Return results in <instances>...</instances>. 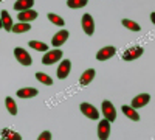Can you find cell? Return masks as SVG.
I'll return each instance as SVG.
<instances>
[{
	"label": "cell",
	"instance_id": "1",
	"mask_svg": "<svg viewBox=\"0 0 155 140\" xmlns=\"http://www.w3.org/2000/svg\"><path fill=\"white\" fill-rule=\"evenodd\" d=\"M62 50H59V48H56V50H50V52H47L45 55H44V58H42V62L45 66H50V64H54V62H58V61H61L62 59Z\"/></svg>",
	"mask_w": 155,
	"mask_h": 140
},
{
	"label": "cell",
	"instance_id": "2",
	"mask_svg": "<svg viewBox=\"0 0 155 140\" xmlns=\"http://www.w3.org/2000/svg\"><path fill=\"white\" fill-rule=\"evenodd\" d=\"M14 56H16V59L20 62V64H22V66H25V67L31 66V62H33V59H31L30 53H28L25 48H20V47H17V48L14 50Z\"/></svg>",
	"mask_w": 155,
	"mask_h": 140
},
{
	"label": "cell",
	"instance_id": "3",
	"mask_svg": "<svg viewBox=\"0 0 155 140\" xmlns=\"http://www.w3.org/2000/svg\"><path fill=\"white\" fill-rule=\"evenodd\" d=\"M81 25H82V30L87 36H92L95 33V22H93V17L90 14H84L82 19H81Z\"/></svg>",
	"mask_w": 155,
	"mask_h": 140
},
{
	"label": "cell",
	"instance_id": "4",
	"mask_svg": "<svg viewBox=\"0 0 155 140\" xmlns=\"http://www.w3.org/2000/svg\"><path fill=\"white\" fill-rule=\"evenodd\" d=\"M102 114H104V117H106L109 121H115V120H116L115 106L110 103L109 100H104V101H102Z\"/></svg>",
	"mask_w": 155,
	"mask_h": 140
},
{
	"label": "cell",
	"instance_id": "5",
	"mask_svg": "<svg viewBox=\"0 0 155 140\" xmlns=\"http://www.w3.org/2000/svg\"><path fill=\"white\" fill-rule=\"evenodd\" d=\"M143 53H144L143 47H130L123 53V59L124 61H134V59H138Z\"/></svg>",
	"mask_w": 155,
	"mask_h": 140
},
{
	"label": "cell",
	"instance_id": "6",
	"mask_svg": "<svg viewBox=\"0 0 155 140\" xmlns=\"http://www.w3.org/2000/svg\"><path fill=\"white\" fill-rule=\"evenodd\" d=\"M81 112L85 117H88L90 120H98L99 118V112L95 106H92L90 103H81Z\"/></svg>",
	"mask_w": 155,
	"mask_h": 140
},
{
	"label": "cell",
	"instance_id": "7",
	"mask_svg": "<svg viewBox=\"0 0 155 140\" xmlns=\"http://www.w3.org/2000/svg\"><path fill=\"white\" fill-rule=\"evenodd\" d=\"M68 36H70V33H68L67 30H61V31H58V33L53 36V39H51V45L56 47V48H59L61 45H64V44L67 42Z\"/></svg>",
	"mask_w": 155,
	"mask_h": 140
},
{
	"label": "cell",
	"instance_id": "8",
	"mask_svg": "<svg viewBox=\"0 0 155 140\" xmlns=\"http://www.w3.org/2000/svg\"><path fill=\"white\" fill-rule=\"evenodd\" d=\"M70 70H71V62L70 59H64L59 67H58V78L59 80H65L67 76L70 75Z\"/></svg>",
	"mask_w": 155,
	"mask_h": 140
},
{
	"label": "cell",
	"instance_id": "9",
	"mask_svg": "<svg viewBox=\"0 0 155 140\" xmlns=\"http://www.w3.org/2000/svg\"><path fill=\"white\" fill-rule=\"evenodd\" d=\"M109 135H110V121L107 118L101 120L98 125V137L101 140H106V138H109Z\"/></svg>",
	"mask_w": 155,
	"mask_h": 140
},
{
	"label": "cell",
	"instance_id": "10",
	"mask_svg": "<svg viewBox=\"0 0 155 140\" xmlns=\"http://www.w3.org/2000/svg\"><path fill=\"white\" fill-rule=\"evenodd\" d=\"M115 53H116V48L112 47V45H109V47L101 48L99 52L96 53V59H98V61H107V59H110Z\"/></svg>",
	"mask_w": 155,
	"mask_h": 140
},
{
	"label": "cell",
	"instance_id": "11",
	"mask_svg": "<svg viewBox=\"0 0 155 140\" xmlns=\"http://www.w3.org/2000/svg\"><path fill=\"white\" fill-rule=\"evenodd\" d=\"M37 11L36 9H33V8H30V9H25V11H19V20L20 22H31V20H34V19H37Z\"/></svg>",
	"mask_w": 155,
	"mask_h": 140
},
{
	"label": "cell",
	"instance_id": "12",
	"mask_svg": "<svg viewBox=\"0 0 155 140\" xmlns=\"http://www.w3.org/2000/svg\"><path fill=\"white\" fill-rule=\"evenodd\" d=\"M150 101V95L149 94H140L138 97H135L134 100H132V108H143V106H146L147 103Z\"/></svg>",
	"mask_w": 155,
	"mask_h": 140
},
{
	"label": "cell",
	"instance_id": "13",
	"mask_svg": "<svg viewBox=\"0 0 155 140\" xmlns=\"http://www.w3.org/2000/svg\"><path fill=\"white\" fill-rule=\"evenodd\" d=\"M95 75H96L95 69H87V70L81 75V78H79V84H81V86H87V84H90V83L93 81Z\"/></svg>",
	"mask_w": 155,
	"mask_h": 140
},
{
	"label": "cell",
	"instance_id": "14",
	"mask_svg": "<svg viewBox=\"0 0 155 140\" xmlns=\"http://www.w3.org/2000/svg\"><path fill=\"white\" fill-rule=\"evenodd\" d=\"M37 94H39V90L34 87H23V89L17 90L19 98H33V97H37Z\"/></svg>",
	"mask_w": 155,
	"mask_h": 140
},
{
	"label": "cell",
	"instance_id": "15",
	"mask_svg": "<svg viewBox=\"0 0 155 140\" xmlns=\"http://www.w3.org/2000/svg\"><path fill=\"white\" fill-rule=\"evenodd\" d=\"M121 111H123V114H124V115H126V117H129L130 120H134V121H138V120H140V115H138V112H137V109H135V108L123 104Z\"/></svg>",
	"mask_w": 155,
	"mask_h": 140
},
{
	"label": "cell",
	"instance_id": "16",
	"mask_svg": "<svg viewBox=\"0 0 155 140\" xmlns=\"http://www.w3.org/2000/svg\"><path fill=\"white\" fill-rule=\"evenodd\" d=\"M2 25H3V28L6 30V31H12V19H11V16H9V12L6 11V9H3L2 11Z\"/></svg>",
	"mask_w": 155,
	"mask_h": 140
},
{
	"label": "cell",
	"instance_id": "17",
	"mask_svg": "<svg viewBox=\"0 0 155 140\" xmlns=\"http://www.w3.org/2000/svg\"><path fill=\"white\" fill-rule=\"evenodd\" d=\"M34 5V0H16L14 3V9L16 11H25V9H30Z\"/></svg>",
	"mask_w": 155,
	"mask_h": 140
},
{
	"label": "cell",
	"instance_id": "18",
	"mask_svg": "<svg viewBox=\"0 0 155 140\" xmlns=\"http://www.w3.org/2000/svg\"><path fill=\"white\" fill-rule=\"evenodd\" d=\"M30 30H31V27L28 22H19V23L12 25V33H27Z\"/></svg>",
	"mask_w": 155,
	"mask_h": 140
},
{
	"label": "cell",
	"instance_id": "19",
	"mask_svg": "<svg viewBox=\"0 0 155 140\" xmlns=\"http://www.w3.org/2000/svg\"><path fill=\"white\" fill-rule=\"evenodd\" d=\"M5 104H6V109H8V112L11 114L12 117H14V115H17V104H16V101L12 100L11 97H6V98H5Z\"/></svg>",
	"mask_w": 155,
	"mask_h": 140
},
{
	"label": "cell",
	"instance_id": "20",
	"mask_svg": "<svg viewBox=\"0 0 155 140\" xmlns=\"http://www.w3.org/2000/svg\"><path fill=\"white\" fill-rule=\"evenodd\" d=\"M47 17H48V20H50L51 23L58 25V27H64V25H65V20H64L61 16L54 14V12H48V14H47Z\"/></svg>",
	"mask_w": 155,
	"mask_h": 140
},
{
	"label": "cell",
	"instance_id": "21",
	"mask_svg": "<svg viewBox=\"0 0 155 140\" xmlns=\"http://www.w3.org/2000/svg\"><path fill=\"white\" fill-rule=\"evenodd\" d=\"M36 80H37V81H41V83L45 84V86H51V84H53V80H51V76H48L47 73H42V72H37V73H36Z\"/></svg>",
	"mask_w": 155,
	"mask_h": 140
},
{
	"label": "cell",
	"instance_id": "22",
	"mask_svg": "<svg viewBox=\"0 0 155 140\" xmlns=\"http://www.w3.org/2000/svg\"><path fill=\"white\" fill-rule=\"evenodd\" d=\"M121 23L124 25V27L127 28V30H130V31H140L141 30V27L137 23V22H134V20H129V19H123L121 20Z\"/></svg>",
	"mask_w": 155,
	"mask_h": 140
},
{
	"label": "cell",
	"instance_id": "23",
	"mask_svg": "<svg viewBox=\"0 0 155 140\" xmlns=\"http://www.w3.org/2000/svg\"><path fill=\"white\" fill-rule=\"evenodd\" d=\"M31 48L37 50V52H48V45L44 44V42H39V41H30L28 42Z\"/></svg>",
	"mask_w": 155,
	"mask_h": 140
},
{
	"label": "cell",
	"instance_id": "24",
	"mask_svg": "<svg viewBox=\"0 0 155 140\" xmlns=\"http://www.w3.org/2000/svg\"><path fill=\"white\" fill-rule=\"evenodd\" d=\"M2 138H16V140H20L22 137H20V134H17V132H14V131H11V129H8V128H5L3 131H2V135H0Z\"/></svg>",
	"mask_w": 155,
	"mask_h": 140
},
{
	"label": "cell",
	"instance_id": "25",
	"mask_svg": "<svg viewBox=\"0 0 155 140\" xmlns=\"http://www.w3.org/2000/svg\"><path fill=\"white\" fill-rule=\"evenodd\" d=\"M88 3V0H67V5L70 8H82Z\"/></svg>",
	"mask_w": 155,
	"mask_h": 140
},
{
	"label": "cell",
	"instance_id": "26",
	"mask_svg": "<svg viewBox=\"0 0 155 140\" xmlns=\"http://www.w3.org/2000/svg\"><path fill=\"white\" fill-rule=\"evenodd\" d=\"M47 138H51V132H48V131H45L39 135V140H47Z\"/></svg>",
	"mask_w": 155,
	"mask_h": 140
},
{
	"label": "cell",
	"instance_id": "27",
	"mask_svg": "<svg viewBox=\"0 0 155 140\" xmlns=\"http://www.w3.org/2000/svg\"><path fill=\"white\" fill-rule=\"evenodd\" d=\"M150 20H152V23L155 25V12H152V14H150Z\"/></svg>",
	"mask_w": 155,
	"mask_h": 140
},
{
	"label": "cell",
	"instance_id": "28",
	"mask_svg": "<svg viewBox=\"0 0 155 140\" xmlns=\"http://www.w3.org/2000/svg\"><path fill=\"white\" fill-rule=\"evenodd\" d=\"M3 27V25H2V19H0V28H2Z\"/></svg>",
	"mask_w": 155,
	"mask_h": 140
},
{
	"label": "cell",
	"instance_id": "29",
	"mask_svg": "<svg viewBox=\"0 0 155 140\" xmlns=\"http://www.w3.org/2000/svg\"><path fill=\"white\" fill-rule=\"evenodd\" d=\"M0 2H3V0H0Z\"/></svg>",
	"mask_w": 155,
	"mask_h": 140
}]
</instances>
